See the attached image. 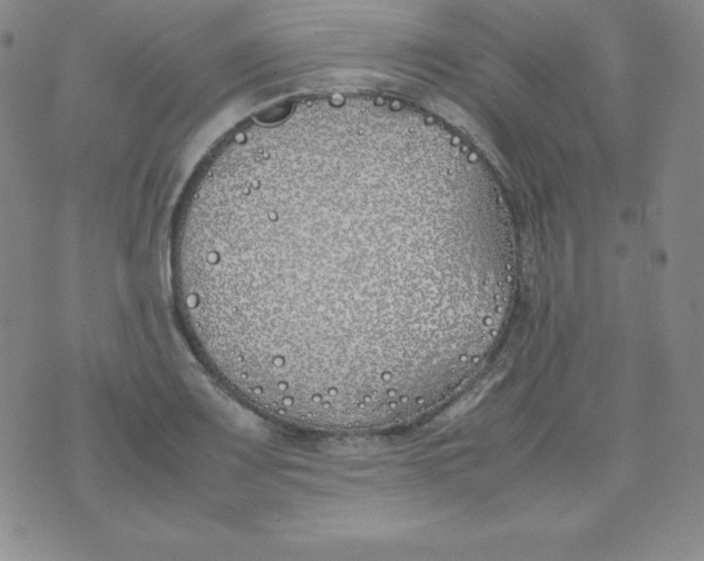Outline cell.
<instances>
[{"mask_svg":"<svg viewBox=\"0 0 704 561\" xmlns=\"http://www.w3.org/2000/svg\"><path fill=\"white\" fill-rule=\"evenodd\" d=\"M442 156L414 117L369 97L303 100L236 130L175 224L189 338L273 387L366 390L414 371L459 315Z\"/></svg>","mask_w":704,"mask_h":561,"instance_id":"cell-1","label":"cell"}]
</instances>
